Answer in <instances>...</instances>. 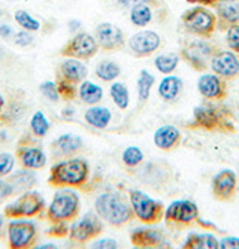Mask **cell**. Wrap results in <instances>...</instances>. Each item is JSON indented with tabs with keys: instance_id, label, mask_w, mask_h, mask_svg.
I'll return each instance as SVG.
<instances>
[{
	"instance_id": "cell-1",
	"label": "cell",
	"mask_w": 239,
	"mask_h": 249,
	"mask_svg": "<svg viewBox=\"0 0 239 249\" xmlns=\"http://www.w3.org/2000/svg\"><path fill=\"white\" fill-rule=\"evenodd\" d=\"M94 209L102 221L108 222L115 229L124 227L136 218L133 208L130 205V200L112 191L100 194L94 201Z\"/></svg>"
},
{
	"instance_id": "cell-2",
	"label": "cell",
	"mask_w": 239,
	"mask_h": 249,
	"mask_svg": "<svg viewBox=\"0 0 239 249\" xmlns=\"http://www.w3.org/2000/svg\"><path fill=\"white\" fill-rule=\"evenodd\" d=\"M89 178V161L84 158H68L51 167L48 184L54 188H82Z\"/></svg>"
},
{
	"instance_id": "cell-3",
	"label": "cell",
	"mask_w": 239,
	"mask_h": 249,
	"mask_svg": "<svg viewBox=\"0 0 239 249\" xmlns=\"http://www.w3.org/2000/svg\"><path fill=\"white\" fill-rule=\"evenodd\" d=\"M191 128H202L206 131H220V133H235V125L230 121V112L221 106L206 102L196 106L193 110Z\"/></svg>"
},
{
	"instance_id": "cell-4",
	"label": "cell",
	"mask_w": 239,
	"mask_h": 249,
	"mask_svg": "<svg viewBox=\"0 0 239 249\" xmlns=\"http://www.w3.org/2000/svg\"><path fill=\"white\" fill-rule=\"evenodd\" d=\"M79 209V196L71 188H61L54 194L51 205L47 209V218L51 224L71 222L78 218Z\"/></svg>"
},
{
	"instance_id": "cell-5",
	"label": "cell",
	"mask_w": 239,
	"mask_h": 249,
	"mask_svg": "<svg viewBox=\"0 0 239 249\" xmlns=\"http://www.w3.org/2000/svg\"><path fill=\"white\" fill-rule=\"evenodd\" d=\"M165 224L170 231H183L198 224L199 208L191 200H175L165 211Z\"/></svg>"
},
{
	"instance_id": "cell-6",
	"label": "cell",
	"mask_w": 239,
	"mask_h": 249,
	"mask_svg": "<svg viewBox=\"0 0 239 249\" xmlns=\"http://www.w3.org/2000/svg\"><path fill=\"white\" fill-rule=\"evenodd\" d=\"M181 22L187 33L202 39H211L217 32V15L205 6H194L181 15Z\"/></svg>"
},
{
	"instance_id": "cell-7",
	"label": "cell",
	"mask_w": 239,
	"mask_h": 249,
	"mask_svg": "<svg viewBox=\"0 0 239 249\" xmlns=\"http://www.w3.org/2000/svg\"><path fill=\"white\" fill-rule=\"evenodd\" d=\"M220 48L215 43L202 40H187L181 45L180 57L196 72H205L211 64L212 57Z\"/></svg>"
},
{
	"instance_id": "cell-8",
	"label": "cell",
	"mask_w": 239,
	"mask_h": 249,
	"mask_svg": "<svg viewBox=\"0 0 239 249\" xmlns=\"http://www.w3.org/2000/svg\"><path fill=\"white\" fill-rule=\"evenodd\" d=\"M129 200L133 208L135 216L141 222L147 225H156L163 221L166 209L162 201L151 198L149 196H147L139 190H130Z\"/></svg>"
},
{
	"instance_id": "cell-9",
	"label": "cell",
	"mask_w": 239,
	"mask_h": 249,
	"mask_svg": "<svg viewBox=\"0 0 239 249\" xmlns=\"http://www.w3.org/2000/svg\"><path fill=\"white\" fill-rule=\"evenodd\" d=\"M45 211V200L37 191H24L17 200L3 209V215L6 219H18V218H35L40 216Z\"/></svg>"
},
{
	"instance_id": "cell-10",
	"label": "cell",
	"mask_w": 239,
	"mask_h": 249,
	"mask_svg": "<svg viewBox=\"0 0 239 249\" xmlns=\"http://www.w3.org/2000/svg\"><path fill=\"white\" fill-rule=\"evenodd\" d=\"M37 230L33 221L18 218L8 225V245L11 249H30L36 245Z\"/></svg>"
},
{
	"instance_id": "cell-11",
	"label": "cell",
	"mask_w": 239,
	"mask_h": 249,
	"mask_svg": "<svg viewBox=\"0 0 239 249\" xmlns=\"http://www.w3.org/2000/svg\"><path fill=\"white\" fill-rule=\"evenodd\" d=\"M99 51V43L94 36L85 32L76 33L64 47L60 50V54L68 58L76 60H90Z\"/></svg>"
},
{
	"instance_id": "cell-12",
	"label": "cell",
	"mask_w": 239,
	"mask_h": 249,
	"mask_svg": "<svg viewBox=\"0 0 239 249\" xmlns=\"http://www.w3.org/2000/svg\"><path fill=\"white\" fill-rule=\"evenodd\" d=\"M103 231V224L97 213H85L69 227V237L75 243H89Z\"/></svg>"
},
{
	"instance_id": "cell-13",
	"label": "cell",
	"mask_w": 239,
	"mask_h": 249,
	"mask_svg": "<svg viewBox=\"0 0 239 249\" xmlns=\"http://www.w3.org/2000/svg\"><path fill=\"white\" fill-rule=\"evenodd\" d=\"M127 47L135 57L144 58L154 54L162 47V37L153 30H142L127 40Z\"/></svg>"
},
{
	"instance_id": "cell-14",
	"label": "cell",
	"mask_w": 239,
	"mask_h": 249,
	"mask_svg": "<svg viewBox=\"0 0 239 249\" xmlns=\"http://www.w3.org/2000/svg\"><path fill=\"white\" fill-rule=\"evenodd\" d=\"M94 37L99 43V48L106 53H115L126 47V37L120 27L111 22H102L94 30Z\"/></svg>"
},
{
	"instance_id": "cell-15",
	"label": "cell",
	"mask_w": 239,
	"mask_h": 249,
	"mask_svg": "<svg viewBox=\"0 0 239 249\" xmlns=\"http://www.w3.org/2000/svg\"><path fill=\"white\" fill-rule=\"evenodd\" d=\"M236 190H238V178L235 172L226 169L214 176L211 184V193L215 200L232 201L236 196Z\"/></svg>"
},
{
	"instance_id": "cell-16",
	"label": "cell",
	"mask_w": 239,
	"mask_h": 249,
	"mask_svg": "<svg viewBox=\"0 0 239 249\" xmlns=\"http://www.w3.org/2000/svg\"><path fill=\"white\" fill-rule=\"evenodd\" d=\"M199 94L209 102H223L227 97V82L215 73H208L198 81Z\"/></svg>"
},
{
	"instance_id": "cell-17",
	"label": "cell",
	"mask_w": 239,
	"mask_h": 249,
	"mask_svg": "<svg viewBox=\"0 0 239 249\" xmlns=\"http://www.w3.org/2000/svg\"><path fill=\"white\" fill-rule=\"evenodd\" d=\"M209 67L215 75H219L226 81L236 79L239 76V60L233 54V51L219 50L212 57Z\"/></svg>"
},
{
	"instance_id": "cell-18",
	"label": "cell",
	"mask_w": 239,
	"mask_h": 249,
	"mask_svg": "<svg viewBox=\"0 0 239 249\" xmlns=\"http://www.w3.org/2000/svg\"><path fill=\"white\" fill-rule=\"evenodd\" d=\"M130 242L135 248L141 249H151V248H169V242L166 240V236L159 229L151 227H142L136 229L130 233Z\"/></svg>"
},
{
	"instance_id": "cell-19",
	"label": "cell",
	"mask_w": 239,
	"mask_h": 249,
	"mask_svg": "<svg viewBox=\"0 0 239 249\" xmlns=\"http://www.w3.org/2000/svg\"><path fill=\"white\" fill-rule=\"evenodd\" d=\"M217 9V29L227 32L230 27L239 24V2L236 0H220Z\"/></svg>"
},
{
	"instance_id": "cell-20",
	"label": "cell",
	"mask_w": 239,
	"mask_h": 249,
	"mask_svg": "<svg viewBox=\"0 0 239 249\" xmlns=\"http://www.w3.org/2000/svg\"><path fill=\"white\" fill-rule=\"evenodd\" d=\"M17 160L24 169L39 170L43 169L47 164V155L39 146L33 145H19L17 148Z\"/></svg>"
},
{
	"instance_id": "cell-21",
	"label": "cell",
	"mask_w": 239,
	"mask_h": 249,
	"mask_svg": "<svg viewBox=\"0 0 239 249\" xmlns=\"http://www.w3.org/2000/svg\"><path fill=\"white\" fill-rule=\"evenodd\" d=\"M181 142H183V134L173 125H163L157 128L154 133V145L165 152H170L180 148Z\"/></svg>"
},
{
	"instance_id": "cell-22",
	"label": "cell",
	"mask_w": 239,
	"mask_h": 249,
	"mask_svg": "<svg viewBox=\"0 0 239 249\" xmlns=\"http://www.w3.org/2000/svg\"><path fill=\"white\" fill-rule=\"evenodd\" d=\"M60 75L66 81L76 85V84L85 81L87 75H89V69H87V66L81 60L68 58L63 63H60Z\"/></svg>"
},
{
	"instance_id": "cell-23",
	"label": "cell",
	"mask_w": 239,
	"mask_h": 249,
	"mask_svg": "<svg viewBox=\"0 0 239 249\" xmlns=\"http://www.w3.org/2000/svg\"><path fill=\"white\" fill-rule=\"evenodd\" d=\"M82 145H84L82 139L78 134H72V133L61 134L53 142V148L64 157L75 155L78 151H81Z\"/></svg>"
},
{
	"instance_id": "cell-24",
	"label": "cell",
	"mask_w": 239,
	"mask_h": 249,
	"mask_svg": "<svg viewBox=\"0 0 239 249\" xmlns=\"http://www.w3.org/2000/svg\"><path fill=\"white\" fill-rule=\"evenodd\" d=\"M183 79L178 76H166L162 79V82L159 84V96L165 100V102H173L175 99H178V96L183 91Z\"/></svg>"
},
{
	"instance_id": "cell-25",
	"label": "cell",
	"mask_w": 239,
	"mask_h": 249,
	"mask_svg": "<svg viewBox=\"0 0 239 249\" xmlns=\"http://www.w3.org/2000/svg\"><path fill=\"white\" fill-rule=\"evenodd\" d=\"M8 180L12 184L15 193H21V191H29L30 188H33L37 182V178L32 169H24V170H18L15 173L8 175Z\"/></svg>"
},
{
	"instance_id": "cell-26",
	"label": "cell",
	"mask_w": 239,
	"mask_h": 249,
	"mask_svg": "<svg viewBox=\"0 0 239 249\" xmlns=\"http://www.w3.org/2000/svg\"><path fill=\"white\" fill-rule=\"evenodd\" d=\"M183 248L184 249H219L220 242L209 233H190Z\"/></svg>"
},
{
	"instance_id": "cell-27",
	"label": "cell",
	"mask_w": 239,
	"mask_h": 249,
	"mask_svg": "<svg viewBox=\"0 0 239 249\" xmlns=\"http://www.w3.org/2000/svg\"><path fill=\"white\" fill-rule=\"evenodd\" d=\"M84 118L94 128H106L108 125H110L111 120H112V114H111V110L108 107L93 105V107L85 110Z\"/></svg>"
},
{
	"instance_id": "cell-28",
	"label": "cell",
	"mask_w": 239,
	"mask_h": 249,
	"mask_svg": "<svg viewBox=\"0 0 239 249\" xmlns=\"http://www.w3.org/2000/svg\"><path fill=\"white\" fill-rule=\"evenodd\" d=\"M79 99L87 105H97L103 97V89L90 81H82L78 89Z\"/></svg>"
},
{
	"instance_id": "cell-29",
	"label": "cell",
	"mask_w": 239,
	"mask_h": 249,
	"mask_svg": "<svg viewBox=\"0 0 239 249\" xmlns=\"http://www.w3.org/2000/svg\"><path fill=\"white\" fill-rule=\"evenodd\" d=\"M94 72H96V76L99 79L105 81V82L115 81L121 75L120 66L115 61H111V60H102L100 63H97Z\"/></svg>"
},
{
	"instance_id": "cell-30",
	"label": "cell",
	"mask_w": 239,
	"mask_h": 249,
	"mask_svg": "<svg viewBox=\"0 0 239 249\" xmlns=\"http://www.w3.org/2000/svg\"><path fill=\"white\" fill-rule=\"evenodd\" d=\"M130 21L136 27H145L153 21V11L148 5H136L130 8Z\"/></svg>"
},
{
	"instance_id": "cell-31",
	"label": "cell",
	"mask_w": 239,
	"mask_h": 249,
	"mask_svg": "<svg viewBox=\"0 0 239 249\" xmlns=\"http://www.w3.org/2000/svg\"><path fill=\"white\" fill-rule=\"evenodd\" d=\"M156 79L148 71H141L139 78H138V99L141 105H145L149 99L151 94V88H153Z\"/></svg>"
},
{
	"instance_id": "cell-32",
	"label": "cell",
	"mask_w": 239,
	"mask_h": 249,
	"mask_svg": "<svg viewBox=\"0 0 239 249\" xmlns=\"http://www.w3.org/2000/svg\"><path fill=\"white\" fill-rule=\"evenodd\" d=\"M180 54H175V53H167V54H163V55H159L156 60H154V66L157 67V71L160 73H165V75H170L173 71L178 67V63H180Z\"/></svg>"
},
{
	"instance_id": "cell-33",
	"label": "cell",
	"mask_w": 239,
	"mask_h": 249,
	"mask_svg": "<svg viewBox=\"0 0 239 249\" xmlns=\"http://www.w3.org/2000/svg\"><path fill=\"white\" fill-rule=\"evenodd\" d=\"M110 94L112 102L117 105L118 109L126 110L129 107V102H130V96H129V89L124 84L121 82H114L110 88Z\"/></svg>"
},
{
	"instance_id": "cell-34",
	"label": "cell",
	"mask_w": 239,
	"mask_h": 249,
	"mask_svg": "<svg viewBox=\"0 0 239 249\" xmlns=\"http://www.w3.org/2000/svg\"><path fill=\"white\" fill-rule=\"evenodd\" d=\"M14 17H15L17 24L23 30H27L30 33H33V32H37L40 29V21L37 18H35L32 14H29L27 11H24V9H18Z\"/></svg>"
},
{
	"instance_id": "cell-35",
	"label": "cell",
	"mask_w": 239,
	"mask_h": 249,
	"mask_svg": "<svg viewBox=\"0 0 239 249\" xmlns=\"http://www.w3.org/2000/svg\"><path fill=\"white\" fill-rule=\"evenodd\" d=\"M30 128L36 138H43V136H47V133L50 131V121L47 120L43 112H40V110L35 112L30 120Z\"/></svg>"
},
{
	"instance_id": "cell-36",
	"label": "cell",
	"mask_w": 239,
	"mask_h": 249,
	"mask_svg": "<svg viewBox=\"0 0 239 249\" xmlns=\"http://www.w3.org/2000/svg\"><path fill=\"white\" fill-rule=\"evenodd\" d=\"M121 160H123V164L126 167L135 169V167L142 164V161H144V152L138 146H129V148L124 149Z\"/></svg>"
},
{
	"instance_id": "cell-37",
	"label": "cell",
	"mask_w": 239,
	"mask_h": 249,
	"mask_svg": "<svg viewBox=\"0 0 239 249\" xmlns=\"http://www.w3.org/2000/svg\"><path fill=\"white\" fill-rule=\"evenodd\" d=\"M55 84H57V89H58L60 97H63L64 100L71 102V100H74L78 96V89H76L75 84L66 81L61 75H58V79H57Z\"/></svg>"
},
{
	"instance_id": "cell-38",
	"label": "cell",
	"mask_w": 239,
	"mask_h": 249,
	"mask_svg": "<svg viewBox=\"0 0 239 249\" xmlns=\"http://www.w3.org/2000/svg\"><path fill=\"white\" fill-rule=\"evenodd\" d=\"M39 89L43 97H47L48 100L57 103L60 100V94H58V89H57V84L53 81H45L39 85Z\"/></svg>"
},
{
	"instance_id": "cell-39",
	"label": "cell",
	"mask_w": 239,
	"mask_h": 249,
	"mask_svg": "<svg viewBox=\"0 0 239 249\" xmlns=\"http://www.w3.org/2000/svg\"><path fill=\"white\" fill-rule=\"evenodd\" d=\"M15 166V158L14 155L8 152H0V178H6L12 173Z\"/></svg>"
},
{
	"instance_id": "cell-40",
	"label": "cell",
	"mask_w": 239,
	"mask_h": 249,
	"mask_svg": "<svg viewBox=\"0 0 239 249\" xmlns=\"http://www.w3.org/2000/svg\"><path fill=\"white\" fill-rule=\"evenodd\" d=\"M226 33H227L226 40H227L230 51H233L235 54H239V24L230 27Z\"/></svg>"
},
{
	"instance_id": "cell-41",
	"label": "cell",
	"mask_w": 239,
	"mask_h": 249,
	"mask_svg": "<svg viewBox=\"0 0 239 249\" xmlns=\"http://www.w3.org/2000/svg\"><path fill=\"white\" fill-rule=\"evenodd\" d=\"M117 2L126 8H133L136 5H148L151 8H160L165 5L163 0H117Z\"/></svg>"
},
{
	"instance_id": "cell-42",
	"label": "cell",
	"mask_w": 239,
	"mask_h": 249,
	"mask_svg": "<svg viewBox=\"0 0 239 249\" xmlns=\"http://www.w3.org/2000/svg\"><path fill=\"white\" fill-rule=\"evenodd\" d=\"M14 42H15L17 47L26 48V47H29V45H32L33 36H32V33L27 32V30H21V32H18V33L14 35Z\"/></svg>"
},
{
	"instance_id": "cell-43",
	"label": "cell",
	"mask_w": 239,
	"mask_h": 249,
	"mask_svg": "<svg viewBox=\"0 0 239 249\" xmlns=\"http://www.w3.org/2000/svg\"><path fill=\"white\" fill-rule=\"evenodd\" d=\"M48 236L53 237H66L69 236V227H68V222H58V224H53V227L47 231Z\"/></svg>"
},
{
	"instance_id": "cell-44",
	"label": "cell",
	"mask_w": 239,
	"mask_h": 249,
	"mask_svg": "<svg viewBox=\"0 0 239 249\" xmlns=\"http://www.w3.org/2000/svg\"><path fill=\"white\" fill-rule=\"evenodd\" d=\"M15 194V190L9 180H5L3 178H0V200L9 198Z\"/></svg>"
},
{
	"instance_id": "cell-45",
	"label": "cell",
	"mask_w": 239,
	"mask_h": 249,
	"mask_svg": "<svg viewBox=\"0 0 239 249\" xmlns=\"http://www.w3.org/2000/svg\"><path fill=\"white\" fill-rule=\"evenodd\" d=\"M92 248H94V249H117L118 243L115 240H111V239H103V240L93 243Z\"/></svg>"
},
{
	"instance_id": "cell-46",
	"label": "cell",
	"mask_w": 239,
	"mask_h": 249,
	"mask_svg": "<svg viewBox=\"0 0 239 249\" xmlns=\"http://www.w3.org/2000/svg\"><path fill=\"white\" fill-rule=\"evenodd\" d=\"M221 249H239V239L238 237H226L220 240Z\"/></svg>"
},
{
	"instance_id": "cell-47",
	"label": "cell",
	"mask_w": 239,
	"mask_h": 249,
	"mask_svg": "<svg viewBox=\"0 0 239 249\" xmlns=\"http://www.w3.org/2000/svg\"><path fill=\"white\" fill-rule=\"evenodd\" d=\"M188 3H194V5H201V6H217V3L220 0H187Z\"/></svg>"
},
{
	"instance_id": "cell-48",
	"label": "cell",
	"mask_w": 239,
	"mask_h": 249,
	"mask_svg": "<svg viewBox=\"0 0 239 249\" xmlns=\"http://www.w3.org/2000/svg\"><path fill=\"white\" fill-rule=\"evenodd\" d=\"M12 35H14V32H12V29H11L9 26H6V24L0 26V36H2L3 39H8V37L12 36Z\"/></svg>"
},
{
	"instance_id": "cell-49",
	"label": "cell",
	"mask_w": 239,
	"mask_h": 249,
	"mask_svg": "<svg viewBox=\"0 0 239 249\" xmlns=\"http://www.w3.org/2000/svg\"><path fill=\"white\" fill-rule=\"evenodd\" d=\"M74 114H75V110L74 109H71V107H66L63 112H61V115H63V118H72L74 117Z\"/></svg>"
},
{
	"instance_id": "cell-50",
	"label": "cell",
	"mask_w": 239,
	"mask_h": 249,
	"mask_svg": "<svg viewBox=\"0 0 239 249\" xmlns=\"http://www.w3.org/2000/svg\"><path fill=\"white\" fill-rule=\"evenodd\" d=\"M37 248H39V249H50V248H53V249H54V248H57V246H55V245H53V243H45V245H39Z\"/></svg>"
},
{
	"instance_id": "cell-51",
	"label": "cell",
	"mask_w": 239,
	"mask_h": 249,
	"mask_svg": "<svg viewBox=\"0 0 239 249\" xmlns=\"http://www.w3.org/2000/svg\"><path fill=\"white\" fill-rule=\"evenodd\" d=\"M5 215H2L0 213V233H2V230H3V224H5Z\"/></svg>"
},
{
	"instance_id": "cell-52",
	"label": "cell",
	"mask_w": 239,
	"mask_h": 249,
	"mask_svg": "<svg viewBox=\"0 0 239 249\" xmlns=\"http://www.w3.org/2000/svg\"><path fill=\"white\" fill-rule=\"evenodd\" d=\"M3 106H5V99H3V96H2V94H0V114H2Z\"/></svg>"
},
{
	"instance_id": "cell-53",
	"label": "cell",
	"mask_w": 239,
	"mask_h": 249,
	"mask_svg": "<svg viewBox=\"0 0 239 249\" xmlns=\"http://www.w3.org/2000/svg\"><path fill=\"white\" fill-rule=\"evenodd\" d=\"M236 2H239V0H236Z\"/></svg>"
}]
</instances>
